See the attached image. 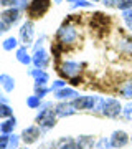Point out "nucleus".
Returning a JSON list of instances; mask_svg holds the SVG:
<instances>
[{"instance_id": "nucleus-1", "label": "nucleus", "mask_w": 132, "mask_h": 149, "mask_svg": "<svg viewBox=\"0 0 132 149\" xmlns=\"http://www.w3.org/2000/svg\"><path fill=\"white\" fill-rule=\"evenodd\" d=\"M56 121H58V116L55 113V106H53L51 101H45L41 103L40 106V111L35 116V123L43 129V131H48V129H53L56 126Z\"/></svg>"}, {"instance_id": "nucleus-2", "label": "nucleus", "mask_w": 132, "mask_h": 149, "mask_svg": "<svg viewBox=\"0 0 132 149\" xmlns=\"http://www.w3.org/2000/svg\"><path fill=\"white\" fill-rule=\"evenodd\" d=\"M56 38H58L59 45H73L78 40V30L73 23H63L56 32Z\"/></svg>"}, {"instance_id": "nucleus-3", "label": "nucleus", "mask_w": 132, "mask_h": 149, "mask_svg": "<svg viewBox=\"0 0 132 149\" xmlns=\"http://www.w3.org/2000/svg\"><path fill=\"white\" fill-rule=\"evenodd\" d=\"M50 5H51V0H30L28 8H26V15L30 17L32 22L37 18H41L48 12Z\"/></svg>"}, {"instance_id": "nucleus-4", "label": "nucleus", "mask_w": 132, "mask_h": 149, "mask_svg": "<svg viewBox=\"0 0 132 149\" xmlns=\"http://www.w3.org/2000/svg\"><path fill=\"white\" fill-rule=\"evenodd\" d=\"M102 116L106 118H117L119 114H122V104L117 98H111L107 96L104 98V108H102Z\"/></svg>"}, {"instance_id": "nucleus-5", "label": "nucleus", "mask_w": 132, "mask_h": 149, "mask_svg": "<svg viewBox=\"0 0 132 149\" xmlns=\"http://www.w3.org/2000/svg\"><path fill=\"white\" fill-rule=\"evenodd\" d=\"M41 134H43V129L40 128L38 124L37 126H26V128L20 133V139L25 146H30V144L38 143L40 138H41Z\"/></svg>"}, {"instance_id": "nucleus-6", "label": "nucleus", "mask_w": 132, "mask_h": 149, "mask_svg": "<svg viewBox=\"0 0 132 149\" xmlns=\"http://www.w3.org/2000/svg\"><path fill=\"white\" fill-rule=\"evenodd\" d=\"M81 68H83V65L78 63V61L64 60L59 65V73L63 74V76H66V78H69V80H73V78H76V76L81 74V71H83Z\"/></svg>"}, {"instance_id": "nucleus-7", "label": "nucleus", "mask_w": 132, "mask_h": 149, "mask_svg": "<svg viewBox=\"0 0 132 149\" xmlns=\"http://www.w3.org/2000/svg\"><path fill=\"white\" fill-rule=\"evenodd\" d=\"M99 96H93V95H84V96H78L76 100H73V104L76 108V111H91L94 109L96 103H97Z\"/></svg>"}, {"instance_id": "nucleus-8", "label": "nucleus", "mask_w": 132, "mask_h": 149, "mask_svg": "<svg viewBox=\"0 0 132 149\" xmlns=\"http://www.w3.org/2000/svg\"><path fill=\"white\" fill-rule=\"evenodd\" d=\"M33 35H35V27L32 20H26L20 27V42L23 47H30L33 43Z\"/></svg>"}, {"instance_id": "nucleus-9", "label": "nucleus", "mask_w": 132, "mask_h": 149, "mask_svg": "<svg viewBox=\"0 0 132 149\" xmlns=\"http://www.w3.org/2000/svg\"><path fill=\"white\" fill-rule=\"evenodd\" d=\"M111 139V144H112V149H122L126 148L129 141H131V136L124 131V129H116V131H112V134L109 136Z\"/></svg>"}, {"instance_id": "nucleus-10", "label": "nucleus", "mask_w": 132, "mask_h": 149, "mask_svg": "<svg viewBox=\"0 0 132 149\" xmlns=\"http://www.w3.org/2000/svg\"><path fill=\"white\" fill-rule=\"evenodd\" d=\"M55 113L58 118H69L76 114V108H74L73 101H59L56 106H55Z\"/></svg>"}, {"instance_id": "nucleus-11", "label": "nucleus", "mask_w": 132, "mask_h": 149, "mask_svg": "<svg viewBox=\"0 0 132 149\" xmlns=\"http://www.w3.org/2000/svg\"><path fill=\"white\" fill-rule=\"evenodd\" d=\"M33 58V65H35V68H40V70H45L50 65V55L45 48H40L37 52H33L32 55Z\"/></svg>"}, {"instance_id": "nucleus-12", "label": "nucleus", "mask_w": 132, "mask_h": 149, "mask_svg": "<svg viewBox=\"0 0 132 149\" xmlns=\"http://www.w3.org/2000/svg\"><path fill=\"white\" fill-rule=\"evenodd\" d=\"M0 20H3L8 25H15L17 22L20 20V10L17 7H10V8H5V10L0 13Z\"/></svg>"}, {"instance_id": "nucleus-13", "label": "nucleus", "mask_w": 132, "mask_h": 149, "mask_svg": "<svg viewBox=\"0 0 132 149\" xmlns=\"http://www.w3.org/2000/svg\"><path fill=\"white\" fill-rule=\"evenodd\" d=\"M55 95V100H58V101H73V100H76L79 96V93L74 88H69V86H66V88H63V90H58L53 93Z\"/></svg>"}, {"instance_id": "nucleus-14", "label": "nucleus", "mask_w": 132, "mask_h": 149, "mask_svg": "<svg viewBox=\"0 0 132 149\" xmlns=\"http://www.w3.org/2000/svg\"><path fill=\"white\" fill-rule=\"evenodd\" d=\"M28 74L35 80V85H43L46 86V83L50 81V74L45 71V70H40V68H32L28 71Z\"/></svg>"}, {"instance_id": "nucleus-15", "label": "nucleus", "mask_w": 132, "mask_h": 149, "mask_svg": "<svg viewBox=\"0 0 132 149\" xmlns=\"http://www.w3.org/2000/svg\"><path fill=\"white\" fill-rule=\"evenodd\" d=\"M56 149H83L79 146L78 139L71 138V136H63V138L58 139L56 143Z\"/></svg>"}, {"instance_id": "nucleus-16", "label": "nucleus", "mask_w": 132, "mask_h": 149, "mask_svg": "<svg viewBox=\"0 0 132 149\" xmlns=\"http://www.w3.org/2000/svg\"><path fill=\"white\" fill-rule=\"evenodd\" d=\"M15 128H17V118L15 116L7 118V119H3V121L0 123V134L10 136V134H13Z\"/></svg>"}, {"instance_id": "nucleus-17", "label": "nucleus", "mask_w": 132, "mask_h": 149, "mask_svg": "<svg viewBox=\"0 0 132 149\" xmlns=\"http://www.w3.org/2000/svg\"><path fill=\"white\" fill-rule=\"evenodd\" d=\"M15 58L18 63L21 65H30L33 63V58H32V55L28 53V50H26V47H20V48H17V52H15Z\"/></svg>"}, {"instance_id": "nucleus-18", "label": "nucleus", "mask_w": 132, "mask_h": 149, "mask_svg": "<svg viewBox=\"0 0 132 149\" xmlns=\"http://www.w3.org/2000/svg\"><path fill=\"white\" fill-rule=\"evenodd\" d=\"M0 86L3 88L5 93H12V91L15 90V78L7 73H2L0 74Z\"/></svg>"}, {"instance_id": "nucleus-19", "label": "nucleus", "mask_w": 132, "mask_h": 149, "mask_svg": "<svg viewBox=\"0 0 132 149\" xmlns=\"http://www.w3.org/2000/svg\"><path fill=\"white\" fill-rule=\"evenodd\" d=\"M78 143L79 146L83 149H93L96 146V139L91 136V134H81V136H78Z\"/></svg>"}, {"instance_id": "nucleus-20", "label": "nucleus", "mask_w": 132, "mask_h": 149, "mask_svg": "<svg viewBox=\"0 0 132 149\" xmlns=\"http://www.w3.org/2000/svg\"><path fill=\"white\" fill-rule=\"evenodd\" d=\"M119 95L126 100H132V80H127L119 85Z\"/></svg>"}, {"instance_id": "nucleus-21", "label": "nucleus", "mask_w": 132, "mask_h": 149, "mask_svg": "<svg viewBox=\"0 0 132 149\" xmlns=\"http://www.w3.org/2000/svg\"><path fill=\"white\" fill-rule=\"evenodd\" d=\"M2 48L5 50V52H12V50H17L18 48V38L17 37H8L3 40L2 43Z\"/></svg>"}, {"instance_id": "nucleus-22", "label": "nucleus", "mask_w": 132, "mask_h": 149, "mask_svg": "<svg viewBox=\"0 0 132 149\" xmlns=\"http://www.w3.org/2000/svg\"><path fill=\"white\" fill-rule=\"evenodd\" d=\"M13 116V109L8 103H0V119H7V118Z\"/></svg>"}, {"instance_id": "nucleus-23", "label": "nucleus", "mask_w": 132, "mask_h": 149, "mask_svg": "<svg viewBox=\"0 0 132 149\" xmlns=\"http://www.w3.org/2000/svg\"><path fill=\"white\" fill-rule=\"evenodd\" d=\"M26 106L30 108V109H40L41 106V98H38L37 95H32L26 98Z\"/></svg>"}, {"instance_id": "nucleus-24", "label": "nucleus", "mask_w": 132, "mask_h": 149, "mask_svg": "<svg viewBox=\"0 0 132 149\" xmlns=\"http://www.w3.org/2000/svg\"><path fill=\"white\" fill-rule=\"evenodd\" d=\"M96 149H112V144H111V139L106 138V136H102V138H99L97 141H96Z\"/></svg>"}, {"instance_id": "nucleus-25", "label": "nucleus", "mask_w": 132, "mask_h": 149, "mask_svg": "<svg viewBox=\"0 0 132 149\" xmlns=\"http://www.w3.org/2000/svg\"><path fill=\"white\" fill-rule=\"evenodd\" d=\"M20 134H10V138H8V148L7 149H20Z\"/></svg>"}, {"instance_id": "nucleus-26", "label": "nucleus", "mask_w": 132, "mask_h": 149, "mask_svg": "<svg viewBox=\"0 0 132 149\" xmlns=\"http://www.w3.org/2000/svg\"><path fill=\"white\" fill-rule=\"evenodd\" d=\"M50 91H51V88H50V86H43V85H35V93H33V95H37L38 98H45V96L48 95V93H50Z\"/></svg>"}, {"instance_id": "nucleus-27", "label": "nucleus", "mask_w": 132, "mask_h": 149, "mask_svg": "<svg viewBox=\"0 0 132 149\" xmlns=\"http://www.w3.org/2000/svg\"><path fill=\"white\" fill-rule=\"evenodd\" d=\"M122 118L127 121H132V101H129L127 104L122 106Z\"/></svg>"}, {"instance_id": "nucleus-28", "label": "nucleus", "mask_w": 132, "mask_h": 149, "mask_svg": "<svg viewBox=\"0 0 132 149\" xmlns=\"http://www.w3.org/2000/svg\"><path fill=\"white\" fill-rule=\"evenodd\" d=\"M122 22L126 23V27L129 28V30H132V8L131 10L122 12Z\"/></svg>"}, {"instance_id": "nucleus-29", "label": "nucleus", "mask_w": 132, "mask_h": 149, "mask_svg": "<svg viewBox=\"0 0 132 149\" xmlns=\"http://www.w3.org/2000/svg\"><path fill=\"white\" fill-rule=\"evenodd\" d=\"M93 3H91V0H78V2H74L71 3V8L76 10V8H91Z\"/></svg>"}, {"instance_id": "nucleus-30", "label": "nucleus", "mask_w": 132, "mask_h": 149, "mask_svg": "<svg viewBox=\"0 0 132 149\" xmlns=\"http://www.w3.org/2000/svg\"><path fill=\"white\" fill-rule=\"evenodd\" d=\"M117 8H119L121 12L131 10L132 8V0H117Z\"/></svg>"}, {"instance_id": "nucleus-31", "label": "nucleus", "mask_w": 132, "mask_h": 149, "mask_svg": "<svg viewBox=\"0 0 132 149\" xmlns=\"http://www.w3.org/2000/svg\"><path fill=\"white\" fill-rule=\"evenodd\" d=\"M50 88H51L53 93H55V91H58V90H63V88H66V81H64V80H56L51 86H50Z\"/></svg>"}, {"instance_id": "nucleus-32", "label": "nucleus", "mask_w": 132, "mask_h": 149, "mask_svg": "<svg viewBox=\"0 0 132 149\" xmlns=\"http://www.w3.org/2000/svg\"><path fill=\"white\" fill-rule=\"evenodd\" d=\"M8 138L7 134H0V149H7L8 148Z\"/></svg>"}, {"instance_id": "nucleus-33", "label": "nucleus", "mask_w": 132, "mask_h": 149, "mask_svg": "<svg viewBox=\"0 0 132 149\" xmlns=\"http://www.w3.org/2000/svg\"><path fill=\"white\" fill-rule=\"evenodd\" d=\"M45 35H41V37L38 38L37 40V43H35V45H33V52H37V50H40V48H43V42H45Z\"/></svg>"}, {"instance_id": "nucleus-34", "label": "nucleus", "mask_w": 132, "mask_h": 149, "mask_svg": "<svg viewBox=\"0 0 132 149\" xmlns=\"http://www.w3.org/2000/svg\"><path fill=\"white\" fill-rule=\"evenodd\" d=\"M8 30H10V25L5 23L3 20H0V33H5V32H8Z\"/></svg>"}, {"instance_id": "nucleus-35", "label": "nucleus", "mask_w": 132, "mask_h": 149, "mask_svg": "<svg viewBox=\"0 0 132 149\" xmlns=\"http://www.w3.org/2000/svg\"><path fill=\"white\" fill-rule=\"evenodd\" d=\"M106 7H117V0H101Z\"/></svg>"}, {"instance_id": "nucleus-36", "label": "nucleus", "mask_w": 132, "mask_h": 149, "mask_svg": "<svg viewBox=\"0 0 132 149\" xmlns=\"http://www.w3.org/2000/svg\"><path fill=\"white\" fill-rule=\"evenodd\" d=\"M13 3H15V0H0V5L2 7H13Z\"/></svg>"}, {"instance_id": "nucleus-37", "label": "nucleus", "mask_w": 132, "mask_h": 149, "mask_svg": "<svg viewBox=\"0 0 132 149\" xmlns=\"http://www.w3.org/2000/svg\"><path fill=\"white\" fill-rule=\"evenodd\" d=\"M61 2H63V0H53V3H56V5H58V3H61Z\"/></svg>"}, {"instance_id": "nucleus-38", "label": "nucleus", "mask_w": 132, "mask_h": 149, "mask_svg": "<svg viewBox=\"0 0 132 149\" xmlns=\"http://www.w3.org/2000/svg\"><path fill=\"white\" fill-rule=\"evenodd\" d=\"M66 2H69V3H74V2H78V0H66Z\"/></svg>"}, {"instance_id": "nucleus-39", "label": "nucleus", "mask_w": 132, "mask_h": 149, "mask_svg": "<svg viewBox=\"0 0 132 149\" xmlns=\"http://www.w3.org/2000/svg\"><path fill=\"white\" fill-rule=\"evenodd\" d=\"M43 149H53V148H43Z\"/></svg>"}, {"instance_id": "nucleus-40", "label": "nucleus", "mask_w": 132, "mask_h": 149, "mask_svg": "<svg viewBox=\"0 0 132 149\" xmlns=\"http://www.w3.org/2000/svg\"><path fill=\"white\" fill-rule=\"evenodd\" d=\"M20 149H28V148H26V146H25V148H20Z\"/></svg>"}, {"instance_id": "nucleus-41", "label": "nucleus", "mask_w": 132, "mask_h": 149, "mask_svg": "<svg viewBox=\"0 0 132 149\" xmlns=\"http://www.w3.org/2000/svg\"><path fill=\"white\" fill-rule=\"evenodd\" d=\"M93 2H101V0H93Z\"/></svg>"}, {"instance_id": "nucleus-42", "label": "nucleus", "mask_w": 132, "mask_h": 149, "mask_svg": "<svg viewBox=\"0 0 132 149\" xmlns=\"http://www.w3.org/2000/svg\"><path fill=\"white\" fill-rule=\"evenodd\" d=\"M131 141H132V138H131Z\"/></svg>"}]
</instances>
